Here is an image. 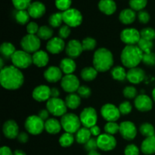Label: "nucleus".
I'll return each instance as SVG.
<instances>
[{
  "label": "nucleus",
  "mask_w": 155,
  "mask_h": 155,
  "mask_svg": "<svg viewBox=\"0 0 155 155\" xmlns=\"http://www.w3.org/2000/svg\"><path fill=\"white\" fill-rule=\"evenodd\" d=\"M24 77L19 68L15 66L5 67L0 73V83L2 86L8 90H15L24 83Z\"/></svg>",
  "instance_id": "f257e3e1"
},
{
  "label": "nucleus",
  "mask_w": 155,
  "mask_h": 155,
  "mask_svg": "<svg viewBox=\"0 0 155 155\" xmlns=\"http://www.w3.org/2000/svg\"><path fill=\"white\" fill-rule=\"evenodd\" d=\"M143 54L138 45H127L121 53V61L128 68H136L142 61Z\"/></svg>",
  "instance_id": "f03ea898"
},
{
  "label": "nucleus",
  "mask_w": 155,
  "mask_h": 155,
  "mask_svg": "<svg viewBox=\"0 0 155 155\" xmlns=\"http://www.w3.org/2000/svg\"><path fill=\"white\" fill-rule=\"evenodd\" d=\"M114 64L113 54L105 48H100L95 51L93 56V66L98 72H106Z\"/></svg>",
  "instance_id": "7ed1b4c3"
},
{
  "label": "nucleus",
  "mask_w": 155,
  "mask_h": 155,
  "mask_svg": "<svg viewBox=\"0 0 155 155\" xmlns=\"http://www.w3.org/2000/svg\"><path fill=\"white\" fill-rule=\"evenodd\" d=\"M62 128L64 130L66 133H77V131L80 129L81 121L80 119L74 114H66L62 116L61 120Z\"/></svg>",
  "instance_id": "20e7f679"
},
{
  "label": "nucleus",
  "mask_w": 155,
  "mask_h": 155,
  "mask_svg": "<svg viewBox=\"0 0 155 155\" xmlns=\"http://www.w3.org/2000/svg\"><path fill=\"white\" fill-rule=\"evenodd\" d=\"M67 107L65 101L59 98H51L46 103L47 110L51 114L55 117H62L66 114Z\"/></svg>",
  "instance_id": "39448f33"
},
{
  "label": "nucleus",
  "mask_w": 155,
  "mask_h": 155,
  "mask_svg": "<svg viewBox=\"0 0 155 155\" xmlns=\"http://www.w3.org/2000/svg\"><path fill=\"white\" fill-rule=\"evenodd\" d=\"M40 45V39L36 35L27 34L24 36L21 41V48L29 54L39 51Z\"/></svg>",
  "instance_id": "423d86ee"
},
{
  "label": "nucleus",
  "mask_w": 155,
  "mask_h": 155,
  "mask_svg": "<svg viewBox=\"0 0 155 155\" xmlns=\"http://www.w3.org/2000/svg\"><path fill=\"white\" fill-rule=\"evenodd\" d=\"M25 128L32 135H39L45 129V123L39 116L32 115L27 117L25 121Z\"/></svg>",
  "instance_id": "0eeeda50"
},
{
  "label": "nucleus",
  "mask_w": 155,
  "mask_h": 155,
  "mask_svg": "<svg viewBox=\"0 0 155 155\" xmlns=\"http://www.w3.org/2000/svg\"><path fill=\"white\" fill-rule=\"evenodd\" d=\"M12 61L14 66L19 69H25L30 67L33 63V58L30 54L24 50L16 51L12 57Z\"/></svg>",
  "instance_id": "6e6552de"
},
{
  "label": "nucleus",
  "mask_w": 155,
  "mask_h": 155,
  "mask_svg": "<svg viewBox=\"0 0 155 155\" xmlns=\"http://www.w3.org/2000/svg\"><path fill=\"white\" fill-rule=\"evenodd\" d=\"M63 21L70 27H77L82 24L83 16L80 11L76 8H70L62 12Z\"/></svg>",
  "instance_id": "1a4fd4ad"
},
{
  "label": "nucleus",
  "mask_w": 155,
  "mask_h": 155,
  "mask_svg": "<svg viewBox=\"0 0 155 155\" xmlns=\"http://www.w3.org/2000/svg\"><path fill=\"white\" fill-rule=\"evenodd\" d=\"M80 119L83 127L89 129L96 125L98 116L93 107H86L80 114Z\"/></svg>",
  "instance_id": "9d476101"
},
{
  "label": "nucleus",
  "mask_w": 155,
  "mask_h": 155,
  "mask_svg": "<svg viewBox=\"0 0 155 155\" xmlns=\"http://www.w3.org/2000/svg\"><path fill=\"white\" fill-rule=\"evenodd\" d=\"M120 39L127 45H135L141 39V34L136 29H124L120 33Z\"/></svg>",
  "instance_id": "9b49d317"
},
{
  "label": "nucleus",
  "mask_w": 155,
  "mask_h": 155,
  "mask_svg": "<svg viewBox=\"0 0 155 155\" xmlns=\"http://www.w3.org/2000/svg\"><path fill=\"white\" fill-rule=\"evenodd\" d=\"M80 81L74 74L65 75L61 80V87L68 93H74L80 87Z\"/></svg>",
  "instance_id": "f8f14e48"
},
{
  "label": "nucleus",
  "mask_w": 155,
  "mask_h": 155,
  "mask_svg": "<svg viewBox=\"0 0 155 155\" xmlns=\"http://www.w3.org/2000/svg\"><path fill=\"white\" fill-rule=\"evenodd\" d=\"M101 116L107 122H115L120 116L119 108L112 104H106L101 109Z\"/></svg>",
  "instance_id": "ddd939ff"
},
{
  "label": "nucleus",
  "mask_w": 155,
  "mask_h": 155,
  "mask_svg": "<svg viewBox=\"0 0 155 155\" xmlns=\"http://www.w3.org/2000/svg\"><path fill=\"white\" fill-rule=\"evenodd\" d=\"M97 143L99 149L104 151H109L114 149L117 145V141L111 135L101 134L97 139Z\"/></svg>",
  "instance_id": "4468645a"
},
{
  "label": "nucleus",
  "mask_w": 155,
  "mask_h": 155,
  "mask_svg": "<svg viewBox=\"0 0 155 155\" xmlns=\"http://www.w3.org/2000/svg\"><path fill=\"white\" fill-rule=\"evenodd\" d=\"M120 133L126 140H133L137 135V129L133 123L130 121H125L120 125Z\"/></svg>",
  "instance_id": "2eb2a0df"
},
{
  "label": "nucleus",
  "mask_w": 155,
  "mask_h": 155,
  "mask_svg": "<svg viewBox=\"0 0 155 155\" xmlns=\"http://www.w3.org/2000/svg\"><path fill=\"white\" fill-rule=\"evenodd\" d=\"M135 106L140 111H149L152 109L153 101L149 96L146 95H139L135 99Z\"/></svg>",
  "instance_id": "dca6fc26"
},
{
  "label": "nucleus",
  "mask_w": 155,
  "mask_h": 155,
  "mask_svg": "<svg viewBox=\"0 0 155 155\" xmlns=\"http://www.w3.org/2000/svg\"><path fill=\"white\" fill-rule=\"evenodd\" d=\"M2 130L5 136L9 139H17L19 135V127L17 123L13 120L6 121L3 125Z\"/></svg>",
  "instance_id": "f3484780"
},
{
  "label": "nucleus",
  "mask_w": 155,
  "mask_h": 155,
  "mask_svg": "<svg viewBox=\"0 0 155 155\" xmlns=\"http://www.w3.org/2000/svg\"><path fill=\"white\" fill-rule=\"evenodd\" d=\"M65 48H66L67 54L72 59L78 58L83 51L82 42L77 39H72L68 42Z\"/></svg>",
  "instance_id": "a211bd4d"
},
{
  "label": "nucleus",
  "mask_w": 155,
  "mask_h": 155,
  "mask_svg": "<svg viewBox=\"0 0 155 155\" xmlns=\"http://www.w3.org/2000/svg\"><path fill=\"white\" fill-rule=\"evenodd\" d=\"M33 98L37 101H48L51 98V89L45 85L37 86L33 91Z\"/></svg>",
  "instance_id": "6ab92c4d"
},
{
  "label": "nucleus",
  "mask_w": 155,
  "mask_h": 155,
  "mask_svg": "<svg viewBox=\"0 0 155 155\" xmlns=\"http://www.w3.org/2000/svg\"><path fill=\"white\" fill-rule=\"evenodd\" d=\"M65 48V43L63 39L60 37H54L50 39L46 44V49L51 54H56L60 53Z\"/></svg>",
  "instance_id": "aec40b11"
},
{
  "label": "nucleus",
  "mask_w": 155,
  "mask_h": 155,
  "mask_svg": "<svg viewBox=\"0 0 155 155\" xmlns=\"http://www.w3.org/2000/svg\"><path fill=\"white\" fill-rule=\"evenodd\" d=\"M44 77L49 83H57L62 80V71L60 68L51 66L44 72Z\"/></svg>",
  "instance_id": "412c9836"
},
{
  "label": "nucleus",
  "mask_w": 155,
  "mask_h": 155,
  "mask_svg": "<svg viewBox=\"0 0 155 155\" xmlns=\"http://www.w3.org/2000/svg\"><path fill=\"white\" fill-rule=\"evenodd\" d=\"M145 77V71L139 68H133L127 72V79L133 84H138L144 80Z\"/></svg>",
  "instance_id": "4be33fe9"
},
{
  "label": "nucleus",
  "mask_w": 155,
  "mask_h": 155,
  "mask_svg": "<svg viewBox=\"0 0 155 155\" xmlns=\"http://www.w3.org/2000/svg\"><path fill=\"white\" fill-rule=\"evenodd\" d=\"M29 15L33 18H39L45 13V6L40 2H34L27 8Z\"/></svg>",
  "instance_id": "5701e85b"
},
{
  "label": "nucleus",
  "mask_w": 155,
  "mask_h": 155,
  "mask_svg": "<svg viewBox=\"0 0 155 155\" xmlns=\"http://www.w3.org/2000/svg\"><path fill=\"white\" fill-rule=\"evenodd\" d=\"M32 58H33V63L39 68L46 66L49 61L48 54L42 50H39L36 52L33 53Z\"/></svg>",
  "instance_id": "b1692460"
},
{
  "label": "nucleus",
  "mask_w": 155,
  "mask_h": 155,
  "mask_svg": "<svg viewBox=\"0 0 155 155\" xmlns=\"http://www.w3.org/2000/svg\"><path fill=\"white\" fill-rule=\"evenodd\" d=\"M98 8L107 15H113L117 10V5L114 0H100Z\"/></svg>",
  "instance_id": "393cba45"
},
{
  "label": "nucleus",
  "mask_w": 155,
  "mask_h": 155,
  "mask_svg": "<svg viewBox=\"0 0 155 155\" xmlns=\"http://www.w3.org/2000/svg\"><path fill=\"white\" fill-rule=\"evenodd\" d=\"M141 151L146 155L155 154V136L148 137L142 142Z\"/></svg>",
  "instance_id": "a878e982"
},
{
  "label": "nucleus",
  "mask_w": 155,
  "mask_h": 155,
  "mask_svg": "<svg viewBox=\"0 0 155 155\" xmlns=\"http://www.w3.org/2000/svg\"><path fill=\"white\" fill-rule=\"evenodd\" d=\"M61 124L54 118L48 119L45 122V130L49 134H58L61 130Z\"/></svg>",
  "instance_id": "bb28decb"
},
{
  "label": "nucleus",
  "mask_w": 155,
  "mask_h": 155,
  "mask_svg": "<svg viewBox=\"0 0 155 155\" xmlns=\"http://www.w3.org/2000/svg\"><path fill=\"white\" fill-rule=\"evenodd\" d=\"M136 14L134 10L132 8H126L124 9L122 12L120 13L119 19L123 24H130L133 23L136 20Z\"/></svg>",
  "instance_id": "cd10ccee"
},
{
  "label": "nucleus",
  "mask_w": 155,
  "mask_h": 155,
  "mask_svg": "<svg viewBox=\"0 0 155 155\" xmlns=\"http://www.w3.org/2000/svg\"><path fill=\"white\" fill-rule=\"evenodd\" d=\"M76 63L71 58L62 59L60 63V68L62 73L65 74L66 75L68 74H73V73L76 70Z\"/></svg>",
  "instance_id": "c85d7f7f"
},
{
  "label": "nucleus",
  "mask_w": 155,
  "mask_h": 155,
  "mask_svg": "<svg viewBox=\"0 0 155 155\" xmlns=\"http://www.w3.org/2000/svg\"><path fill=\"white\" fill-rule=\"evenodd\" d=\"M65 103L68 108L74 110L80 105L81 98L79 95H77L75 93H70L69 95H67L66 98H65Z\"/></svg>",
  "instance_id": "c756f323"
},
{
  "label": "nucleus",
  "mask_w": 155,
  "mask_h": 155,
  "mask_svg": "<svg viewBox=\"0 0 155 155\" xmlns=\"http://www.w3.org/2000/svg\"><path fill=\"white\" fill-rule=\"evenodd\" d=\"M91 132L89 128H80L76 133V140L80 144H86L91 139Z\"/></svg>",
  "instance_id": "7c9ffc66"
},
{
  "label": "nucleus",
  "mask_w": 155,
  "mask_h": 155,
  "mask_svg": "<svg viewBox=\"0 0 155 155\" xmlns=\"http://www.w3.org/2000/svg\"><path fill=\"white\" fill-rule=\"evenodd\" d=\"M98 71L95 68L92 67H87L82 70L81 71V77L85 81H92L95 80L97 77Z\"/></svg>",
  "instance_id": "2f4dec72"
},
{
  "label": "nucleus",
  "mask_w": 155,
  "mask_h": 155,
  "mask_svg": "<svg viewBox=\"0 0 155 155\" xmlns=\"http://www.w3.org/2000/svg\"><path fill=\"white\" fill-rule=\"evenodd\" d=\"M0 51H1L2 54L6 58H12V55L15 54V52L16 51L15 50V46L14 45H12L10 42H3L1 45V48H0Z\"/></svg>",
  "instance_id": "473e14b6"
},
{
  "label": "nucleus",
  "mask_w": 155,
  "mask_h": 155,
  "mask_svg": "<svg viewBox=\"0 0 155 155\" xmlns=\"http://www.w3.org/2000/svg\"><path fill=\"white\" fill-rule=\"evenodd\" d=\"M111 76L114 80L118 81H124L127 79V73L123 67L117 66L112 69Z\"/></svg>",
  "instance_id": "72a5a7b5"
},
{
  "label": "nucleus",
  "mask_w": 155,
  "mask_h": 155,
  "mask_svg": "<svg viewBox=\"0 0 155 155\" xmlns=\"http://www.w3.org/2000/svg\"><path fill=\"white\" fill-rule=\"evenodd\" d=\"M53 36V30L51 27L48 26H42L39 27V31L37 33V36L40 39L47 40L52 37Z\"/></svg>",
  "instance_id": "f704fd0d"
},
{
  "label": "nucleus",
  "mask_w": 155,
  "mask_h": 155,
  "mask_svg": "<svg viewBox=\"0 0 155 155\" xmlns=\"http://www.w3.org/2000/svg\"><path fill=\"white\" fill-rule=\"evenodd\" d=\"M30 18V16L29 15L28 12L26 10H19L15 14L16 21L18 24H21V25H24V24L29 23Z\"/></svg>",
  "instance_id": "c9c22d12"
},
{
  "label": "nucleus",
  "mask_w": 155,
  "mask_h": 155,
  "mask_svg": "<svg viewBox=\"0 0 155 155\" xmlns=\"http://www.w3.org/2000/svg\"><path fill=\"white\" fill-rule=\"evenodd\" d=\"M139 130H140L141 134L146 138L155 136L154 127H153L152 124H148V123H145V124H142Z\"/></svg>",
  "instance_id": "e433bc0d"
},
{
  "label": "nucleus",
  "mask_w": 155,
  "mask_h": 155,
  "mask_svg": "<svg viewBox=\"0 0 155 155\" xmlns=\"http://www.w3.org/2000/svg\"><path fill=\"white\" fill-rule=\"evenodd\" d=\"M62 22H64L63 16H62V13H61V12L52 14L48 18V24L52 27H60Z\"/></svg>",
  "instance_id": "4c0bfd02"
},
{
  "label": "nucleus",
  "mask_w": 155,
  "mask_h": 155,
  "mask_svg": "<svg viewBox=\"0 0 155 155\" xmlns=\"http://www.w3.org/2000/svg\"><path fill=\"white\" fill-rule=\"evenodd\" d=\"M74 142V137L73 134L69 133H65L62 135L59 139V143L61 146L64 147H70Z\"/></svg>",
  "instance_id": "58836bf2"
},
{
  "label": "nucleus",
  "mask_w": 155,
  "mask_h": 155,
  "mask_svg": "<svg viewBox=\"0 0 155 155\" xmlns=\"http://www.w3.org/2000/svg\"><path fill=\"white\" fill-rule=\"evenodd\" d=\"M137 45L138 47L142 50L143 53L151 52V50L154 46V43H153L152 41L147 40V39H142V38H141Z\"/></svg>",
  "instance_id": "ea45409f"
},
{
  "label": "nucleus",
  "mask_w": 155,
  "mask_h": 155,
  "mask_svg": "<svg viewBox=\"0 0 155 155\" xmlns=\"http://www.w3.org/2000/svg\"><path fill=\"white\" fill-rule=\"evenodd\" d=\"M141 38L147 40L153 41L155 39V30L151 27H146L141 30Z\"/></svg>",
  "instance_id": "a19ab883"
},
{
  "label": "nucleus",
  "mask_w": 155,
  "mask_h": 155,
  "mask_svg": "<svg viewBox=\"0 0 155 155\" xmlns=\"http://www.w3.org/2000/svg\"><path fill=\"white\" fill-rule=\"evenodd\" d=\"M148 0H130V5L134 11H142L147 5Z\"/></svg>",
  "instance_id": "79ce46f5"
},
{
  "label": "nucleus",
  "mask_w": 155,
  "mask_h": 155,
  "mask_svg": "<svg viewBox=\"0 0 155 155\" xmlns=\"http://www.w3.org/2000/svg\"><path fill=\"white\" fill-rule=\"evenodd\" d=\"M104 131L107 134L113 136L120 132V125L115 122H107L104 126Z\"/></svg>",
  "instance_id": "37998d69"
},
{
  "label": "nucleus",
  "mask_w": 155,
  "mask_h": 155,
  "mask_svg": "<svg viewBox=\"0 0 155 155\" xmlns=\"http://www.w3.org/2000/svg\"><path fill=\"white\" fill-rule=\"evenodd\" d=\"M82 46H83V51H91L93 50L96 46V41L95 39L91 37L85 38L82 42Z\"/></svg>",
  "instance_id": "c03bdc74"
},
{
  "label": "nucleus",
  "mask_w": 155,
  "mask_h": 155,
  "mask_svg": "<svg viewBox=\"0 0 155 155\" xmlns=\"http://www.w3.org/2000/svg\"><path fill=\"white\" fill-rule=\"evenodd\" d=\"M12 3L18 11L26 10L31 4V0H12Z\"/></svg>",
  "instance_id": "a18cd8bd"
},
{
  "label": "nucleus",
  "mask_w": 155,
  "mask_h": 155,
  "mask_svg": "<svg viewBox=\"0 0 155 155\" xmlns=\"http://www.w3.org/2000/svg\"><path fill=\"white\" fill-rule=\"evenodd\" d=\"M71 3L72 0H55V5L57 8L63 12L70 9Z\"/></svg>",
  "instance_id": "49530a36"
},
{
  "label": "nucleus",
  "mask_w": 155,
  "mask_h": 155,
  "mask_svg": "<svg viewBox=\"0 0 155 155\" xmlns=\"http://www.w3.org/2000/svg\"><path fill=\"white\" fill-rule=\"evenodd\" d=\"M142 62L149 66H154L155 65V53L152 51L148 53H144Z\"/></svg>",
  "instance_id": "de8ad7c7"
},
{
  "label": "nucleus",
  "mask_w": 155,
  "mask_h": 155,
  "mask_svg": "<svg viewBox=\"0 0 155 155\" xmlns=\"http://www.w3.org/2000/svg\"><path fill=\"white\" fill-rule=\"evenodd\" d=\"M118 108H119L120 112V114L127 115L130 113H131L133 107H132V104H130V102H129V101H124V102L120 104Z\"/></svg>",
  "instance_id": "09e8293b"
},
{
  "label": "nucleus",
  "mask_w": 155,
  "mask_h": 155,
  "mask_svg": "<svg viewBox=\"0 0 155 155\" xmlns=\"http://www.w3.org/2000/svg\"><path fill=\"white\" fill-rule=\"evenodd\" d=\"M124 95L127 98H134L137 97V90L133 86H127L124 89Z\"/></svg>",
  "instance_id": "8fccbe9b"
},
{
  "label": "nucleus",
  "mask_w": 155,
  "mask_h": 155,
  "mask_svg": "<svg viewBox=\"0 0 155 155\" xmlns=\"http://www.w3.org/2000/svg\"><path fill=\"white\" fill-rule=\"evenodd\" d=\"M85 148L86 151H96L97 148H98V143H97V139H94V138H91L86 144H85Z\"/></svg>",
  "instance_id": "3c124183"
},
{
  "label": "nucleus",
  "mask_w": 155,
  "mask_h": 155,
  "mask_svg": "<svg viewBox=\"0 0 155 155\" xmlns=\"http://www.w3.org/2000/svg\"><path fill=\"white\" fill-rule=\"evenodd\" d=\"M125 155H139V149L136 145H129L126 147L124 150Z\"/></svg>",
  "instance_id": "603ef678"
},
{
  "label": "nucleus",
  "mask_w": 155,
  "mask_h": 155,
  "mask_svg": "<svg viewBox=\"0 0 155 155\" xmlns=\"http://www.w3.org/2000/svg\"><path fill=\"white\" fill-rule=\"evenodd\" d=\"M77 92H78V95H80V98H87L90 96L91 89H89L88 86H81L79 87L78 90H77Z\"/></svg>",
  "instance_id": "864d4df0"
},
{
  "label": "nucleus",
  "mask_w": 155,
  "mask_h": 155,
  "mask_svg": "<svg viewBox=\"0 0 155 155\" xmlns=\"http://www.w3.org/2000/svg\"><path fill=\"white\" fill-rule=\"evenodd\" d=\"M58 34L59 37L61 38V39H67L71 34V28H70L69 26L64 25L61 27V28L59 29Z\"/></svg>",
  "instance_id": "5fc2aeb1"
},
{
  "label": "nucleus",
  "mask_w": 155,
  "mask_h": 155,
  "mask_svg": "<svg viewBox=\"0 0 155 155\" xmlns=\"http://www.w3.org/2000/svg\"><path fill=\"white\" fill-rule=\"evenodd\" d=\"M138 19L142 24H147L150 21V15L146 11H140L138 14Z\"/></svg>",
  "instance_id": "6e6d98bb"
},
{
  "label": "nucleus",
  "mask_w": 155,
  "mask_h": 155,
  "mask_svg": "<svg viewBox=\"0 0 155 155\" xmlns=\"http://www.w3.org/2000/svg\"><path fill=\"white\" fill-rule=\"evenodd\" d=\"M39 29V26H38L37 24L35 22L28 23V24H27V33H28V34L35 35L36 33H38Z\"/></svg>",
  "instance_id": "4d7b16f0"
},
{
  "label": "nucleus",
  "mask_w": 155,
  "mask_h": 155,
  "mask_svg": "<svg viewBox=\"0 0 155 155\" xmlns=\"http://www.w3.org/2000/svg\"><path fill=\"white\" fill-rule=\"evenodd\" d=\"M17 139L18 140V142H21V143H26V142L28 141L29 136L27 135V133H24V132H21L19 133V135L17 137Z\"/></svg>",
  "instance_id": "13d9d810"
},
{
  "label": "nucleus",
  "mask_w": 155,
  "mask_h": 155,
  "mask_svg": "<svg viewBox=\"0 0 155 155\" xmlns=\"http://www.w3.org/2000/svg\"><path fill=\"white\" fill-rule=\"evenodd\" d=\"M91 132V134L94 136H99L101 135V130L97 125L93 126L91 128H89Z\"/></svg>",
  "instance_id": "bf43d9fd"
},
{
  "label": "nucleus",
  "mask_w": 155,
  "mask_h": 155,
  "mask_svg": "<svg viewBox=\"0 0 155 155\" xmlns=\"http://www.w3.org/2000/svg\"><path fill=\"white\" fill-rule=\"evenodd\" d=\"M49 112L48 110H42L39 112L38 116L41 118L43 121H46L48 119V115H49Z\"/></svg>",
  "instance_id": "052dcab7"
},
{
  "label": "nucleus",
  "mask_w": 155,
  "mask_h": 155,
  "mask_svg": "<svg viewBox=\"0 0 155 155\" xmlns=\"http://www.w3.org/2000/svg\"><path fill=\"white\" fill-rule=\"evenodd\" d=\"M0 155H14V153L8 147L3 146L0 149Z\"/></svg>",
  "instance_id": "680f3d73"
},
{
  "label": "nucleus",
  "mask_w": 155,
  "mask_h": 155,
  "mask_svg": "<svg viewBox=\"0 0 155 155\" xmlns=\"http://www.w3.org/2000/svg\"><path fill=\"white\" fill-rule=\"evenodd\" d=\"M59 95H60V92H59L58 89L57 88L51 89V98H58Z\"/></svg>",
  "instance_id": "e2e57ef3"
},
{
  "label": "nucleus",
  "mask_w": 155,
  "mask_h": 155,
  "mask_svg": "<svg viewBox=\"0 0 155 155\" xmlns=\"http://www.w3.org/2000/svg\"><path fill=\"white\" fill-rule=\"evenodd\" d=\"M14 155H27L25 154V152L21 150H16V151L14 152Z\"/></svg>",
  "instance_id": "0e129e2a"
},
{
  "label": "nucleus",
  "mask_w": 155,
  "mask_h": 155,
  "mask_svg": "<svg viewBox=\"0 0 155 155\" xmlns=\"http://www.w3.org/2000/svg\"><path fill=\"white\" fill-rule=\"evenodd\" d=\"M88 155H101V154H100V153H98L97 151H89Z\"/></svg>",
  "instance_id": "69168bd1"
},
{
  "label": "nucleus",
  "mask_w": 155,
  "mask_h": 155,
  "mask_svg": "<svg viewBox=\"0 0 155 155\" xmlns=\"http://www.w3.org/2000/svg\"><path fill=\"white\" fill-rule=\"evenodd\" d=\"M0 68H1V70L5 68L4 67V63H3V59L1 58L0 59Z\"/></svg>",
  "instance_id": "338daca9"
},
{
  "label": "nucleus",
  "mask_w": 155,
  "mask_h": 155,
  "mask_svg": "<svg viewBox=\"0 0 155 155\" xmlns=\"http://www.w3.org/2000/svg\"><path fill=\"white\" fill-rule=\"evenodd\" d=\"M152 97H153V100H154V102H155V88H154V90H153V92H152Z\"/></svg>",
  "instance_id": "774afa93"
}]
</instances>
